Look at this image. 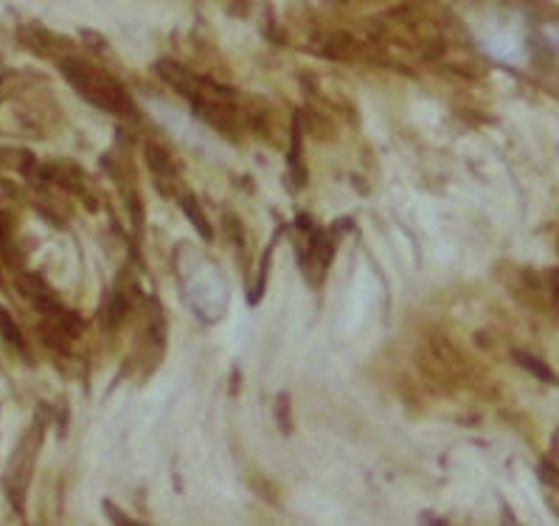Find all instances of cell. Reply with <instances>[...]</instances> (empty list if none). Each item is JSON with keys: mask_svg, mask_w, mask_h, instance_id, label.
Wrapping results in <instances>:
<instances>
[{"mask_svg": "<svg viewBox=\"0 0 559 526\" xmlns=\"http://www.w3.org/2000/svg\"><path fill=\"white\" fill-rule=\"evenodd\" d=\"M517 361H520V366H526L531 375L537 377V380H543V383H559V377L545 366V363H540L537 358H531V355H523V352H517Z\"/></svg>", "mask_w": 559, "mask_h": 526, "instance_id": "1", "label": "cell"}, {"mask_svg": "<svg viewBox=\"0 0 559 526\" xmlns=\"http://www.w3.org/2000/svg\"><path fill=\"white\" fill-rule=\"evenodd\" d=\"M183 209H186V211H189V214H192L194 228H197V231H200L203 237H211V228H208L206 223H203V214H200V209L194 206V200H183Z\"/></svg>", "mask_w": 559, "mask_h": 526, "instance_id": "2", "label": "cell"}, {"mask_svg": "<svg viewBox=\"0 0 559 526\" xmlns=\"http://www.w3.org/2000/svg\"><path fill=\"white\" fill-rule=\"evenodd\" d=\"M540 479L545 481V484H551V487H557L559 490V470L551 462H543L540 465Z\"/></svg>", "mask_w": 559, "mask_h": 526, "instance_id": "3", "label": "cell"}, {"mask_svg": "<svg viewBox=\"0 0 559 526\" xmlns=\"http://www.w3.org/2000/svg\"><path fill=\"white\" fill-rule=\"evenodd\" d=\"M554 451H557V456H559V431H557V436H554Z\"/></svg>", "mask_w": 559, "mask_h": 526, "instance_id": "4", "label": "cell"}]
</instances>
